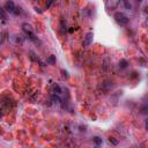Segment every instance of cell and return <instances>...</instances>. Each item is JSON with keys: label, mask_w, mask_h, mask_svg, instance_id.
<instances>
[{"label": "cell", "mask_w": 148, "mask_h": 148, "mask_svg": "<svg viewBox=\"0 0 148 148\" xmlns=\"http://www.w3.org/2000/svg\"><path fill=\"white\" fill-rule=\"evenodd\" d=\"M22 29H23V31L27 34V36L29 37V39L34 40L35 43L38 42V39L36 38V36H35V34H34V28L31 27V24H29V23H23V24H22Z\"/></svg>", "instance_id": "obj_1"}, {"label": "cell", "mask_w": 148, "mask_h": 148, "mask_svg": "<svg viewBox=\"0 0 148 148\" xmlns=\"http://www.w3.org/2000/svg\"><path fill=\"white\" fill-rule=\"evenodd\" d=\"M113 18H114L116 22H117L118 24H120V25H126V24L128 23V21H130L128 16H127L126 14L121 13V12H117V13L114 14Z\"/></svg>", "instance_id": "obj_2"}, {"label": "cell", "mask_w": 148, "mask_h": 148, "mask_svg": "<svg viewBox=\"0 0 148 148\" xmlns=\"http://www.w3.org/2000/svg\"><path fill=\"white\" fill-rule=\"evenodd\" d=\"M15 9H16V6H15V3H14L12 0H8V1L5 3V10H6V12H8V13H10V14H14Z\"/></svg>", "instance_id": "obj_3"}, {"label": "cell", "mask_w": 148, "mask_h": 148, "mask_svg": "<svg viewBox=\"0 0 148 148\" xmlns=\"http://www.w3.org/2000/svg\"><path fill=\"white\" fill-rule=\"evenodd\" d=\"M92 40H94V34L92 32H88L83 39V46H89L92 44Z\"/></svg>", "instance_id": "obj_4"}, {"label": "cell", "mask_w": 148, "mask_h": 148, "mask_svg": "<svg viewBox=\"0 0 148 148\" xmlns=\"http://www.w3.org/2000/svg\"><path fill=\"white\" fill-rule=\"evenodd\" d=\"M120 0H106V8L109 10H113L118 5H119Z\"/></svg>", "instance_id": "obj_5"}, {"label": "cell", "mask_w": 148, "mask_h": 148, "mask_svg": "<svg viewBox=\"0 0 148 148\" xmlns=\"http://www.w3.org/2000/svg\"><path fill=\"white\" fill-rule=\"evenodd\" d=\"M51 89H52V92H53V94H57V95L61 94V88H60L59 84H57V83H53Z\"/></svg>", "instance_id": "obj_6"}, {"label": "cell", "mask_w": 148, "mask_h": 148, "mask_svg": "<svg viewBox=\"0 0 148 148\" xmlns=\"http://www.w3.org/2000/svg\"><path fill=\"white\" fill-rule=\"evenodd\" d=\"M56 56L54 54H51V56H49L47 57V59H46V62L47 64H50V65H54L56 64Z\"/></svg>", "instance_id": "obj_7"}, {"label": "cell", "mask_w": 148, "mask_h": 148, "mask_svg": "<svg viewBox=\"0 0 148 148\" xmlns=\"http://www.w3.org/2000/svg\"><path fill=\"white\" fill-rule=\"evenodd\" d=\"M51 101H52L53 104H60V98H59V96H58L57 94H52Z\"/></svg>", "instance_id": "obj_8"}, {"label": "cell", "mask_w": 148, "mask_h": 148, "mask_svg": "<svg viewBox=\"0 0 148 148\" xmlns=\"http://www.w3.org/2000/svg\"><path fill=\"white\" fill-rule=\"evenodd\" d=\"M127 65H128V61H127L126 59H121V60L119 61V68H121V69L126 68V67H127Z\"/></svg>", "instance_id": "obj_9"}, {"label": "cell", "mask_w": 148, "mask_h": 148, "mask_svg": "<svg viewBox=\"0 0 148 148\" xmlns=\"http://www.w3.org/2000/svg\"><path fill=\"white\" fill-rule=\"evenodd\" d=\"M92 141H94V143H95L96 146H101V145L103 143V140H102V138H99V136H94V138H92Z\"/></svg>", "instance_id": "obj_10"}, {"label": "cell", "mask_w": 148, "mask_h": 148, "mask_svg": "<svg viewBox=\"0 0 148 148\" xmlns=\"http://www.w3.org/2000/svg\"><path fill=\"white\" fill-rule=\"evenodd\" d=\"M123 2H124V6H125V8L126 9H132V5H131V2L128 1V0H123Z\"/></svg>", "instance_id": "obj_11"}, {"label": "cell", "mask_w": 148, "mask_h": 148, "mask_svg": "<svg viewBox=\"0 0 148 148\" xmlns=\"http://www.w3.org/2000/svg\"><path fill=\"white\" fill-rule=\"evenodd\" d=\"M0 18L1 20H6L7 18V14H6L5 9H2V8H0Z\"/></svg>", "instance_id": "obj_12"}, {"label": "cell", "mask_w": 148, "mask_h": 148, "mask_svg": "<svg viewBox=\"0 0 148 148\" xmlns=\"http://www.w3.org/2000/svg\"><path fill=\"white\" fill-rule=\"evenodd\" d=\"M109 142L112 143V145H114V146L118 145V140H117L116 138H113V136H110V138H109Z\"/></svg>", "instance_id": "obj_13"}, {"label": "cell", "mask_w": 148, "mask_h": 148, "mask_svg": "<svg viewBox=\"0 0 148 148\" xmlns=\"http://www.w3.org/2000/svg\"><path fill=\"white\" fill-rule=\"evenodd\" d=\"M54 1H56V0H46V8L49 9V8L52 6V3H53Z\"/></svg>", "instance_id": "obj_14"}, {"label": "cell", "mask_w": 148, "mask_h": 148, "mask_svg": "<svg viewBox=\"0 0 148 148\" xmlns=\"http://www.w3.org/2000/svg\"><path fill=\"white\" fill-rule=\"evenodd\" d=\"M108 61H109L108 59H105V60H104V71H106V69H108Z\"/></svg>", "instance_id": "obj_15"}, {"label": "cell", "mask_w": 148, "mask_h": 148, "mask_svg": "<svg viewBox=\"0 0 148 148\" xmlns=\"http://www.w3.org/2000/svg\"><path fill=\"white\" fill-rule=\"evenodd\" d=\"M61 72H62V76L67 79V77H68V75H67V72H66V71H61Z\"/></svg>", "instance_id": "obj_16"}, {"label": "cell", "mask_w": 148, "mask_h": 148, "mask_svg": "<svg viewBox=\"0 0 148 148\" xmlns=\"http://www.w3.org/2000/svg\"><path fill=\"white\" fill-rule=\"evenodd\" d=\"M35 10H36L37 13H39V14H42V10H39V8H37V7H35Z\"/></svg>", "instance_id": "obj_17"}, {"label": "cell", "mask_w": 148, "mask_h": 148, "mask_svg": "<svg viewBox=\"0 0 148 148\" xmlns=\"http://www.w3.org/2000/svg\"><path fill=\"white\" fill-rule=\"evenodd\" d=\"M73 31H74V29H73V28H69V29H68V32H69V34H72Z\"/></svg>", "instance_id": "obj_18"}, {"label": "cell", "mask_w": 148, "mask_h": 148, "mask_svg": "<svg viewBox=\"0 0 148 148\" xmlns=\"http://www.w3.org/2000/svg\"><path fill=\"white\" fill-rule=\"evenodd\" d=\"M0 117H2V110L0 109Z\"/></svg>", "instance_id": "obj_19"}, {"label": "cell", "mask_w": 148, "mask_h": 148, "mask_svg": "<svg viewBox=\"0 0 148 148\" xmlns=\"http://www.w3.org/2000/svg\"><path fill=\"white\" fill-rule=\"evenodd\" d=\"M138 1H139V2H140V1H142V0H138Z\"/></svg>", "instance_id": "obj_20"}]
</instances>
